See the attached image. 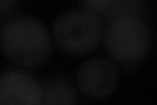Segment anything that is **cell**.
Listing matches in <instances>:
<instances>
[{
  "label": "cell",
  "instance_id": "cell-2",
  "mask_svg": "<svg viewBox=\"0 0 157 105\" xmlns=\"http://www.w3.org/2000/svg\"><path fill=\"white\" fill-rule=\"evenodd\" d=\"M104 37V22L100 14L89 9L63 12L52 25V38L63 51L84 55L94 50Z\"/></svg>",
  "mask_w": 157,
  "mask_h": 105
},
{
  "label": "cell",
  "instance_id": "cell-5",
  "mask_svg": "<svg viewBox=\"0 0 157 105\" xmlns=\"http://www.w3.org/2000/svg\"><path fill=\"white\" fill-rule=\"evenodd\" d=\"M42 86L21 70L0 72V105H41Z\"/></svg>",
  "mask_w": 157,
  "mask_h": 105
},
{
  "label": "cell",
  "instance_id": "cell-1",
  "mask_svg": "<svg viewBox=\"0 0 157 105\" xmlns=\"http://www.w3.org/2000/svg\"><path fill=\"white\" fill-rule=\"evenodd\" d=\"M0 47L16 66L37 67L50 55L51 37L38 20L29 16L14 17L0 32Z\"/></svg>",
  "mask_w": 157,
  "mask_h": 105
},
{
  "label": "cell",
  "instance_id": "cell-3",
  "mask_svg": "<svg viewBox=\"0 0 157 105\" xmlns=\"http://www.w3.org/2000/svg\"><path fill=\"white\" fill-rule=\"evenodd\" d=\"M105 47L114 61L131 64L141 61L151 46V32L137 14L113 18L104 32Z\"/></svg>",
  "mask_w": 157,
  "mask_h": 105
},
{
  "label": "cell",
  "instance_id": "cell-4",
  "mask_svg": "<svg viewBox=\"0 0 157 105\" xmlns=\"http://www.w3.org/2000/svg\"><path fill=\"white\" fill-rule=\"evenodd\" d=\"M119 72L115 64L104 58H92L77 71V86L90 99H105L117 89Z\"/></svg>",
  "mask_w": 157,
  "mask_h": 105
},
{
  "label": "cell",
  "instance_id": "cell-6",
  "mask_svg": "<svg viewBox=\"0 0 157 105\" xmlns=\"http://www.w3.org/2000/svg\"><path fill=\"white\" fill-rule=\"evenodd\" d=\"M76 89L64 78H52L42 86L41 105H76Z\"/></svg>",
  "mask_w": 157,
  "mask_h": 105
}]
</instances>
